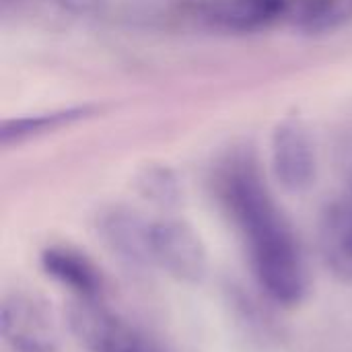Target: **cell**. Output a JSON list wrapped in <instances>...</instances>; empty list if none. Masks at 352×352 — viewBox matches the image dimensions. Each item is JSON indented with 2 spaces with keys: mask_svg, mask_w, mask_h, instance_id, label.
<instances>
[{
  "mask_svg": "<svg viewBox=\"0 0 352 352\" xmlns=\"http://www.w3.org/2000/svg\"><path fill=\"white\" fill-rule=\"evenodd\" d=\"M153 266L184 285H198L208 272V252L202 237L184 221H151Z\"/></svg>",
  "mask_w": 352,
  "mask_h": 352,
  "instance_id": "obj_2",
  "label": "cell"
},
{
  "mask_svg": "<svg viewBox=\"0 0 352 352\" xmlns=\"http://www.w3.org/2000/svg\"><path fill=\"white\" fill-rule=\"evenodd\" d=\"M4 2H10V0H4Z\"/></svg>",
  "mask_w": 352,
  "mask_h": 352,
  "instance_id": "obj_14",
  "label": "cell"
},
{
  "mask_svg": "<svg viewBox=\"0 0 352 352\" xmlns=\"http://www.w3.org/2000/svg\"><path fill=\"white\" fill-rule=\"evenodd\" d=\"M138 190L146 200H151L159 206H173L179 202L177 179L171 171H167L163 167L146 169L138 179Z\"/></svg>",
  "mask_w": 352,
  "mask_h": 352,
  "instance_id": "obj_12",
  "label": "cell"
},
{
  "mask_svg": "<svg viewBox=\"0 0 352 352\" xmlns=\"http://www.w3.org/2000/svg\"><path fill=\"white\" fill-rule=\"evenodd\" d=\"M66 324L89 352H153L130 324L101 301L76 299L66 311Z\"/></svg>",
  "mask_w": 352,
  "mask_h": 352,
  "instance_id": "obj_3",
  "label": "cell"
},
{
  "mask_svg": "<svg viewBox=\"0 0 352 352\" xmlns=\"http://www.w3.org/2000/svg\"><path fill=\"white\" fill-rule=\"evenodd\" d=\"M0 334L10 352L60 351V338L50 311L25 293L4 297L0 307Z\"/></svg>",
  "mask_w": 352,
  "mask_h": 352,
  "instance_id": "obj_4",
  "label": "cell"
},
{
  "mask_svg": "<svg viewBox=\"0 0 352 352\" xmlns=\"http://www.w3.org/2000/svg\"><path fill=\"white\" fill-rule=\"evenodd\" d=\"M39 264L52 280L68 289L76 299L101 301L105 278L82 252L70 245H50L41 252Z\"/></svg>",
  "mask_w": 352,
  "mask_h": 352,
  "instance_id": "obj_7",
  "label": "cell"
},
{
  "mask_svg": "<svg viewBox=\"0 0 352 352\" xmlns=\"http://www.w3.org/2000/svg\"><path fill=\"white\" fill-rule=\"evenodd\" d=\"M293 23L311 35L332 33L352 23V0H301Z\"/></svg>",
  "mask_w": 352,
  "mask_h": 352,
  "instance_id": "obj_10",
  "label": "cell"
},
{
  "mask_svg": "<svg viewBox=\"0 0 352 352\" xmlns=\"http://www.w3.org/2000/svg\"><path fill=\"white\" fill-rule=\"evenodd\" d=\"M95 227L103 245L118 260L134 268L153 266L151 221L124 206H113L97 217Z\"/></svg>",
  "mask_w": 352,
  "mask_h": 352,
  "instance_id": "obj_6",
  "label": "cell"
},
{
  "mask_svg": "<svg viewBox=\"0 0 352 352\" xmlns=\"http://www.w3.org/2000/svg\"><path fill=\"white\" fill-rule=\"evenodd\" d=\"M272 169L287 192L299 194L314 186L318 175L316 148L299 118H287L274 128Z\"/></svg>",
  "mask_w": 352,
  "mask_h": 352,
  "instance_id": "obj_5",
  "label": "cell"
},
{
  "mask_svg": "<svg viewBox=\"0 0 352 352\" xmlns=\"http://www.w3.org/2000/svg\"><path fill=\"white\" fill-rule=\"evenodd\" d=\"M54 2L72 14H91V12L99 10V6L105 0H54Z\"/></svg>",
  "mask_w": 352,
  "mask_h": 352,
  "instance_id": "obj_13",
  "label": "cell"
},
{
  "mask_svg": "<svg viewBox=\"0 0 352 352\" xmlns=\"http://www.w3.org/2000/svg\"><path fill=\"white\" fill-rule=\"evenodd\" d=\"M91 107H72V109H60L39 116H27L19 120H8L0 128V140L2 144H16L33 136H41L45 132H54L62 126H68L80 118L91 116Z\"/></svg>",
  "mask_w": 352,
  "mask_h": 352,
  "instance_id": "obj_11",
  "label": "cell"
},
{
  "mask_svg": "<svg viewBox=\"0 0 352 352\" xmlns=\"http://www.w3.org/2000/svg\"><path fill=\"white\" fill-rule=\"evenodd\" d=\"M287 12V0H217L206 16L212 27L229 33L268 29Z\"/></svg>",
  "mask_w": 352,
  "mask_h": 352,
  "instance_id": "obj_9",
  "label": "cell"
},
{
  "mask_svg": "<svg viewBox=\"0 0 352 352\" xmlns=\"http://www.w3.org/2000/svg\"><path fill=\"white\" fill-rule=\"evenodd\" d=\"M225 200L245 239L254 278L262 293L285 309L299 307L309 295V270L295 231L254 171H235Z\"/></svg>",
  "mask_w": 352,
  "mask_h": 352,
  "instance_id": "obj_1",
  "label": "cell"
},
{
  "mask_svg": "<svg viewBox=\"0 0 352 352\" xmlns=\"http://www.w3.org/2000/svg\"><path fill=\"white\" fill-rule=\"evenodd\" d=\"M320 252L326 268L352 285V200L330 204L320 219Z\"/></svg>",
  "mask_w": 352,
  "mask_h": 352,
  "instance_id": "obj_8",
  "label": "cell"
}]
</instances>
